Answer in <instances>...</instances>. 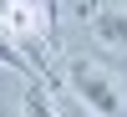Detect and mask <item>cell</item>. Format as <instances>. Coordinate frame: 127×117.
I'll return each instance as SVG.
<instances>
[{
  "mask_svg": "<svg viewBox=\"0 0 127 117\" xmlns=\"http://www.w3.org/2000/svg\"><path fill=\"white\" fill-rule=\"evenodd\" d=\"M66 87L76 92L81 102H87V112H97V117H122V87L112 81V71L102 66V61H92V56H71L66 61Z\"/></svg>",
  "mask_w": 127,
  "mask_h": 117,
  "instance_id": "obj_1",
  "label": "cell"
},
{
  "mask_svg": "<svg viewBox=\"0 0 127 117\" xmlns=\"http://www.w3.org/2000/svg\"><path fill=\"white\" fill-rule=\"evenodd\" d=\"M81 15L92 20V36H97V41H107V46L127 51V10H122V5L92 0V5H81Z\"/></svg>",
  "mask_w": 127,
  "mask_h": 117,
  "instance_id": "obj_2",
  "label": "cell"
},
{
  "mask_svg": "<svg viewBox=\"0 0 127 117\" xmlns=\"http://www.w3.org/2000/svg\"><path fill=\"white\" fill-rule=\"evenodd\" d=\"M0 66H10V71H20L26 81H46V77H41V66H36V61H31L26 51L15 46V36H10V26H5V20H0Z\"/></svg>",
  "mask_w": 127,
  "mask_h": 117,
  "instance_id": "obj_3",
  "label": "cell"
},
{
  "mask_svg": "<svg viewBox=\"0 0 127 117\" xmlns=\"http://www.w3.org/2000/svg\"><path fill=\"white\" fill-rule=\"evenodd\" d=\"M26 117H56V107H51V87H46V81H26Z\"/></svg>",
  "mask_w": 127,
  "mask_h": 117,
  "instance_id": "obj_4",
  "label": "cell"
},
{
  "mask_svg": "<svg viewBox=\"0 0 127 117\" xmlns=\"http://www.w3.org/2000/svg\"><path fill=\"white\" fill-rule=\"evenodd\" d=\"M46 10H51V20H56V0H46Z\"/></svg>",
  "mask_w": 127,
  "mask_h": 117,
  "instance_id": "obj_5",
  "label": "cell"
}]
</instances>
